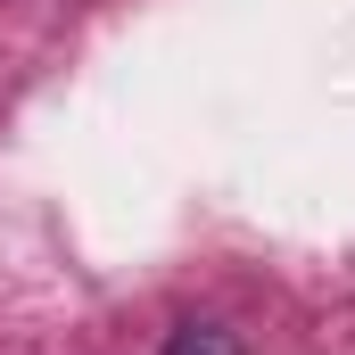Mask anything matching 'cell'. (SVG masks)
Returning a JSON list of instances; mask_svg holds the SVG:
<instances>
[{
	"label": "cell",
	"mask_w": 355,
	"mask_h": 355,
	"mask_svg": "<svg viewBox=\"0 0 355 355\" xmlns=\"http://www.w3.org/2000/svg\"><path fill=\"white\" fill-rule=\"evenodd\" d=\"M166 355H240V339L223 322H182L174 339H166Z\"/></svg>",
	"instance_id": "obj_1"
}]
</instances>
